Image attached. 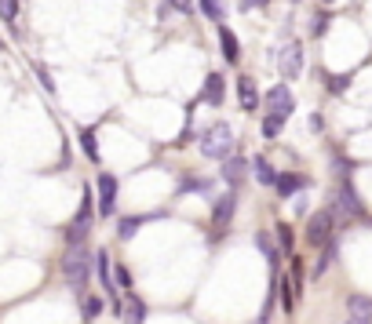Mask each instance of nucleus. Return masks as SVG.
<instances>
[{
    "label": "nucleus",
    "instance_id": "obj_1",
    "mask_svg": "<svg viewBox=\"0 0 372 324\" xmlns=\"http://www.w3.org/2000/svg\"><path fill=\"white\" fill-rule=\"evenodd\" d=\"M91 263H95V255H91L84 244H70V251L62 255V277L73 291H84L88 281H91Z\"/></svg>",
    "mask_w": 372,
    "mask_h": 324
},
{
    "label": "nucleus",
    "instance_id": "obj_2",
    "mask_svg": "<svg viewBox=\"0 0 372 324\" xmlns=\"http://www.w3.org/2000/svg\"><path fill=\"white\" fill-rule=\"evenodd\" d=\"M201 153L212 157V160H227L234 153V132L227 124H212L205 132V139H201Z\"/></svg>",
    "mask_w": 372,
    "mask_h": 324
},
{
    "label": "nucleus",
    "instance_id": "obj_3",
    "mask_svg": "<svg viewBox=\"0 0 372 324\" xmlns=\"http://www.w3.org/2000/svg\"><path fill=\"white\" fill-rule=\"evenodd\" d=\"M88 234H91V189H84L81 211H77V219L70 222V230H66V244H84Z\"/></svg>",
    "mask_w": 372,
    "mask_h": 324
},
{
    "label": "nucleus",
    "instance_id": "obj_4",
    "mask_svg": "<svg viewBox=\"0 0 372 324\" xmlns=\"http://www.w3.org/2000/svg\"><path fill=\"white\" fill-rule=\"evenodd\" d=\"M332 230H336V215H332V208H321V211H314V219L306 222V241L314 248H321L332 237Z\"/></svg>",
    "mask_w": 372,
    "mask_h": 324
},
{
    "label": "nucleus",
    "instance_id": "obj_5",
    "mask_svg": "<svg viewBox=\"0 0 372 324\" xmlns=\"http://www.w3.org/2000/svg\"><path fill=\"white\" fill-rule=\"evenodd\" d=\"M277 66H281V77L285 80H296L303 73V44L299 41H289L281 48V55H277Z\"/></svg>",
    "mask_w": 372,
    "mask_h": 324
},
{
    "label": "nucleus",
    "instance_id": "obj_6",
    "mask_svg": "<svg viewBox=\"0 0 372 324\" xmlns=\"http://www.w3.org/2000/svg\"><path fill=\"white\" fill-rule=\"evenodd\" d=\"M267 110H270L274 117L289 120V117H292V110H296V95H292V91H289L285 84L270 88V91H267Z\"/></svg>",
    "mask_w": 372,
    "mask_h": 324
},
{
    "label": "nucleus",
    "instance_id": "obj_7",
    "mask_svg": "<svg viewBox=\"0 0 372 324\" xmlns=\"http://www.w3.org/2000/svg\"><path fill=\"white\" fill-rule=\"evenodd\" d=\"M99 211L103 215H113L117 211V179L110 172L99 175Z\"/></svg>",
    "mask_w": 372,
    "mask_h": 324
},
{
    "label": "nucleus",
    "instance_id": "obj_8",
    "mask_svg": "<svg viewBox=\"0 0 372 324\" xmlns=\"http://www.w3.org/2000/svg\"><path fill=\"white\" fill-rule=\"evenodd\" d=\"M237 99H241V110L244 113H256L259 110V91H256V80L252 77H237Z\"/></svg>",
    "mask_w": 372,
    "mask_h": 324
},
{
    "label": "nucleus",
    "instance_id": "obj_9",
    "mask_svg": "<svg viewBox=\"0 0 372 324\" xmlns=\"http://www.w3.org/2000/svg\"><path fill=\"white\" fill-rule=\"evenodd\" d=\"M234 208H237V197H234V193H223V197L215 201V211H212V226H215V230H223V226L234 219Z\"/></svg>",
    "mask_w": 372,
    "mask_h": 324
},
{
    "label": "nucleus",
    "instance_id": "obj_10",
    "mask_svg": "<svg viewBox=\"0 0 372 324\" xmlns=\"http://www.w3.org/2000/svg\"><path fill=\"white\" fill-rule=\"evenodd\" d=\"M274 186H277V193H281V197H292V193H299V189L310 186V179H306V175H292V172H285V175H277V179H274Z\"/></svg>",
    "mask_w": 372,
    "mask_h": 324
},
{
    "label": "nucleus",
    "instance_id": "obj_11",
    "mask_svg": "<svg viewBox=\"0 0 372 324\" xmlns=\"http://www.w3.org/2000/svg\"><path fill=\"white\" fill-rule=\"evenodd\" d=\"M219 48H223V58H227V66H234V62L241 58V51H237V37H234V29H227L223 22H219Z\"/></svg>",
    "mask_w": 372,
    "mask_h": 324
},
{
    "label": "nucleus",
    "instance_id": "obj_12",
    "mask_svg": "<svg viewBox=\"0 0 372 324\" xmlns=\"http://www.w3.org/2000/svg\"><path fill=\"white\" fill-rule=\"evenodd\" d=\"M244 168H248V160H241V157L230 153V157L223 160V179H227L230 186H237V182L244 179Z\"/></svg>",
    "mask_w": 372,
    "mask_h": 324
},
{
    "label": "nucleus",
    "instance_id": "obj_13",
    "mask_svg": "<svg viewBox=\"0 0 372 324\" xmlns=\"http://www.w3.org/2000/svg\"><path fill=\"white\" fill-rule=\"evenodd\" d=\"M336 251H339V244H336V237H329L325 244H321V255H318V263H314V277H321L332 263H336Z\"/></svg>",
    "mask_w": 372,
    "mask_h": 324
},
{
    "label": "nucleus",
    "instance_id": "obj_14",
    "mask_svg": "<svg viewBox=\"0 0 372 324\" xmlns=\"http://www.w3.org/2000/svg\"><path fill=\"white\" fill-rule=\"evenodd\" d=\"M120 317H124V324H143V320H146V303L132 296L128 303H124V313H120Z\"/></svg>",
    "mask_w": 372,
    "mask_h": 324
},
{
    "label": "nucleus",
    "instance_id": "obj_15",
    "mask_svg": "<svg viewBox=\"0 0 372 324\" xmlns=\"http://www.w3.org/2000/svg\"><path fill=\"white\" fill-rule=\"evenodd\" d=\"M201 99H208L212 106H223V77H219V73H212V77H208Z\"/></svg>",
    "mask_w": 372,
    "mask_h": 324
},
{
    "label": "nucleus",
    "instance_id": "obj_16",
    "mask_svg": "<svg viewBox=\"0 0 372 324\" xmlns=\"http://www.w3.org/2000/svg\"><path fill=\"white\" fill-rule=\"evenodd\" d=\"M347 310H351V317L372 320V296H351V299H347Z\"/></svg>",
    "mask_w": 372,
    "mask_h": 324
},
{
    "label": "nucleus",
    "instance_id": "obj_17",
    "mask_svg": "<svg viewBox=\"0 0 372 324\" xmlns=\"http://www.w3.org/2000/svg\"><path fill=\"white\" fill-rule=\"evenodd\" d=\"M256 244H259V251L267 255V263H270V266H277V255H281V248H274L270 234H256Z\"/></svg>",
    "mask_w": 372,
    "mask_h": 324
},
{
    "label": "nucleus",
    "instance_id": "obj_18",
    "mask_svg": "<svg viewBox=\"0 0 372 324\" xmlns=\"http://www.w3.org/2000/svg\"><path fill=\"white\" fill-rule=\"evenodd\" d=\"M252 168H256V179H259L263 186H274L277 175H274V168H270V160H267V157H256V164H252Z\"/></svg>",
    "mask_w": 372,
    "mask_h": 324
},
{
    "label": "nucleus",
    "instance_id": "obj_19",
    "mask_svg": "<svg viewBox=\"0 0 372 324\" xmlns=\"http://www.w3.org/2000/svg\"><path fill=\"white\" fill-rule=\"evenodd\" d=\"M81 146H84L88 160H95V164H99V146H95V132H91V127H84V132H81Z\"/></svg>",
    "mask_w": 372,
    "mask_h": 324
},
{
    "label": "nucleus",
    "instance_id": "obj_20",
    "mask_svg": "<svg viewBox=\"0 0 372 324\" xmlns=\"http://www.w3.org/2000/svg\"><path fill=\"white\" fill-rule=\"evenodd\" d=\"M99 313H103V299H99V296H84V317L95 320Z\"/></svg>",
    "mask_w": 372,
    "mask_h": 324
},
{
    "label": "nucleus",
    "instance_id": "obj_21",
    "mask_svg": "<svg viewBox=\"0 0 372 324\" xmlns=\"http://www.w3.org/2000/svg\"><path fill=\"white\" fill-rule=\"evenodd\" d=\"M139 226H143V219H120V230H117V234H120V241H132Z\"/></svg>",
    "mask_w": 372,
    "mask_h": 324
},
{
    "label": "nucleus",
    "instance_id": "obj_22",
    "mask_svg": "<svg viewBox=\"0 0 372 324\" xmlns=\"http://www.w3.org/2000/svg\"><path fill=\"white\" fill-rule=\"evenodd\" d=\"M201 11H205L212 22H223V4H219V0H201Z\"/></svg>",
    "mask_w": 372,
    "mask_h": 324
},
{
    "label": "nucleus",
    "instance_id": "obj_23",
    "mask_svg": "<svg viewBox=\"0 0 372 324\" xmlns=\"http://www.w3.org/2000/svg\"><path fill=\"white\" fill-rule=\"evenodd\" d=\"M281 124H285L281 117H274V113H267V117H263V135H267V139H274L277 132H281Z\"/></svg>",
    "mask_w": 372,
    "mask_h": 324
},
{
    "label": "nucleus",
    "instance_id": "obj_24",
    "mask_svg": "<svg viewBox=\"0 0 372 324\" xmlns=\"http://www.w3.org/2000/svg\"><path fill=\"white\" fill-rule=\"evenodd\" d=\"M277 244H281L285 255H292V230H289L285 222H277Z\"/></svg>",
    "mask_w": 372,
    "mask_h": 324
},
{
    "label": "nucleus",
    "instance_id": "obj_25",
    "mask_svg": "<svg viewBox=\"0 0 372 324\" xmlns=\"http://www.w3.org/2000/svg\"><path fill=\"white\" fill-rule=\"evenodd\" d=\"M15 15H19V0H0V19L15 22Z\"/></svg>",
    "mask_w": 372,
    "mask_h": 324
},
{
    "label": "nucleus",
    "instance_id": "obj_26",
    "mask_svg": "<svg viewBox=\"0 0 372 324\" xmlns=\"http://www.w3.org/2000/svg\"><path fill=\"white\" fill-rule=\"evenodd\" d=\"M113 281H117V288H124V291L132 288V273L124 270V266H113Z\"/></svg>",
    "mask_w": 372,
    "mask_h": 324
},
{
    "label": "nucleus",
    "instance_id": "obj_27",
    "mask_svg": "<svg viewBox=\"0 0 372 324\" xmlns=\"http://www.w3.org/2000/svg\"><path fill=\"white\" fill-rule=\"evenodd\" d=\"M329 22H332L329 15H318L314 22H310V33H314V37H321V33H325V29H329Z\"/></svg>",
    "mask_w": 372,
    "mask_h": 324
},
{
    "label": "nucleus",
    "instance_id": "obj_28",
    "mask_svg": "<svg viewBox=\"0 0 372 324\" xmlns=\"http://www.w3.org/2000/svg\"><path fill=\"white\" fill-rule=\"evenodd\" d=\"M172 11H182V15H190L194 11V0H168Z\"/></svg>",
    "mask_w": 372,
    "mask_h": 324
},
{
    "label": "nucleus",
    "instance_id": "obj_29",
    "mask_svg": "<svg viewBox=\"0 0 372 324\" xmlns=\"http://www.w3.org/2000/svg\"><path fill=\"white\" fill-rule=\"evenodd\" d=\"M351 77H329V91H343Z\"/></svg>",
    "mask_w": 372,
    "mask_h": 324
},
{
    "label": "nucleus",
    "instance_id": "obj_30",
    "mask_svg": "<svg viewBox=\"0 0 372 324\" xmlns=\"http://www.w3.org/2000/svg\"><path fill=\"white\" fill-rule=\"evenodd\" d=\"M241 8H252V4H267V0H237Z\"/></svg>",
    "mask_w": 372,
    "mask_h": 324
},
{
    "label": "nucleus",
    "instance_id": "obj_31",
    "mask_svg": "<svg viewBox=\"0 0 372 324\" xmlns=\"http://www.w3.org/2000/svg\"><path fill=\"white\" fill-rule=\"evenodd\" d=\"M347 324H372V320H365V317H351Z\"/></svg>",
    "mask_w": 372,
    "mask_h": 324
},
{
    "label": "nucleus",
    "instance_id": "obj_32",
    "mask_svg": "<svg viewBox=\"0 0 372 324\" xmlns=\"http://www.w3.org/2000/svg\"><path fill=\"white\" fill-rule=\"evenodd\" d=\"M248 324H270V320L267 317H256V320H248Z\"/></svg>",
    "mask_w": 372,
    "mask_h": 324
},
{
    "label": "nucleus",
    "instance_id": "obj_33",
    "mask_svg": "<svg viewBox=\"0 0 372 324\" xmlns=\"http://www.w3.org/2000/svg\"><path fill=\"white\" fill-rule=\"evenodd\" d=\"M0 51H4V41H0Z\"/></svg>",
    "mask_w": 372,
    "mask_h": 324
},
{
    "label": "nucleus",
    "instance_id": "obj_34",
    "mask_svg": "<svg viewBox=\"0 0 372 324\" xmlns=\"http://www.w3.org/2000/svg\"><path fill=\"white\" fill-rule=\"evenodd\" d=\"M325 4H336V0H325Z\"/></svg>",
    "mask_w": 372,
    "mask_h": 324
}]
</instances>
